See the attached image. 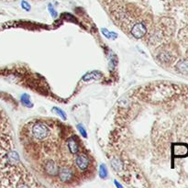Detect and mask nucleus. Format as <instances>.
<instances>
[{"mask_svg": "<svg viewBox=\"0 0 188 188\" xmlns=\"http://www.w3.org/2000/svg\"><path fill=\"white\" fill-rule=\"evenodd\" d=\"M32 135L38 139H44L50 134V128L46 124L42 122H38L32 126L31 128Z\"/></svg>", "mask_w": 188, "mask_h": 188, "instance_id": "obj_1", "label": "nucleus"}, {"mask_svg": "<svg viewBox=\"0 0 188 188\" xmlns=\"http://www.w3.org/2000/svg\"><path fill=\"white\" fill-rule=\"evenodd\" d=\"M146 31H147L146 25L144 23L139 22L133 26V28L131 29V35L133 37H135L136 39H141V37H143L146 34Z\"/></svg>", "mask_w": 188, "mask_h": 188, "instance_id": "obj_2", "label": "nucleus"}, {"mask_svg": "<svg viewBox=\"0 0 188 188\" xmlns=\"http://www.w3.org/2000/svg\"><path fill=\"white\" fill-rule=\"evenodd\" d=\"M59 174V179L62 182H68L72 179L73 177V171L69 167H62L58 172Z\"/></svg>", "mask_w": 188, "mask_h": 188, "instance_id": "obj_3", "label": "nucleus"}, {"mask_svg": "<svg viewBox=\"0 0 188 188\" xmlns=\"http://www.w3.org/2000/svg\"><path fill=\"white\" fill-rule=\"evenodd\" d=\"M89 159L84 154H79L78 156L75 158V164L81 170H85L88 168L89 166Z\"/></svg>", "mask_w": 188, "mask_h": 188, "instance_id": "obj_4", "label": "nucleus"}, {"mask_svg": "<svg viewBox=\"0 0 188 188\" xmlns=\"http://www.w3.org/2000/svg\"><path fill=\"white\" fill-rule=\"evenodd\" d=\"M44 170L48 174H51V175H55L58 174V172H59L58 166L56 165L54 161H52V160L48 161V162L45 163Z\"/></svg>", "mask_w": 188, "mask_h": 188, "instance_id": "obj_5", "label": "nucleus"}, {"mask_svg": "<svg viewBox=\"0 0 188 188\" xmlns=\"http://www.w3.org/2000/svg\"><path fill=\"white\" fill-rule=\"evenodd\" d=\"M67 146L72 154H77L79 152V146L73 138H70L67 141Z\"/></svg>", "mask_w": 188, "mask_h": 188, "instance_id": "obj_6", "label": "nucleus"}, {"mask_svg": "<svg viewBox=\"0 0 188 188\" xmlns=\"http://www.w3.org/2000/svg\"><path fill=\"white\" fill-rule=\"evenodd\" d=\"M102 77V73H100L97 71H92L86 74H84L83 76V81L86 82L89 80H93V79H100Z\"/></svg>", "mask_w": 188, "mask_h": 188, "instance_id": "obj_7", "label": "nucleus"}, {"mask_svg": "<svg viewBox=\"0 0 188 188\" xmlns=\"http://www.w3.org/2000/svg\"><path fill=\"white\" fill-rule=\"evenodd\" d=\"M101 31H102V33H103V35L106 38V39H108V40H115L116 38L117 37V35L116 33H114V32H111L109 30H107L106 29H102Z\"/></svg>", "mask_w": 188, "mask_h": 188, "instance_id": "obj_8", "label": "nucleus"}, {"mask_svg": "<svg viewBox=\"0 0 188 188\" xmlns=\"http://www.w3.org/2000/svg\"><path fill=\"white\" fill-rule=\"evenodd\" d=\"M21 103H22L25 106H28V107H31L32 106V103L30 101V98L28 95H21Z\"/></svg>", "mask_w": 188, "mask_h": 188, "instance_id": "obj_9", "label": "nucleus"}, {"mask_svg": "<svg viewBox=\"0 0 188 188\" xmlns=\"http://www.w3.org/2000/svg\"><path fill=\"white\" fill-rule=\"evenodd\" d=\"M99 176L101 177L102 179H105L106 178L107 176V169H106V166L105 163H102L99 167Z\"/></svg>", "mask_w": 188, "mask_h": 188, "instance_id": "obj_10", "label": "nucleus"}, {"mask_svg": "<svg viewBox=\"0 0 188 188\" xmlns=\"http://www.w3.org/2000/svg\"><path fill=\"white\" fill-rule=\"evenodd\" d=\"M111 164H112V167L114 170L116 171H119L120 169H122V163L121 162H119V160H112V162H111Z\"/></svg>", "mask_w": 188, "mask_h": 188, "instance_id": "obj_11", "label": "nucleus"}, {"mask_svg": "<svg viewBox=\"0 0 188 188\" xmlns=\"http://www.w3.org/2000/svg\"><path fill=\"white\" fill-rule=\"evenodd\" d=\"M52 112L56 113V114H57L58 116H60L62 119H66V114H65V112H63L62 109L58 108V107H53V108H52Z\"/></svg>", "mask_w": 188, "mask_h": 188, "instance_id": "obj_12", "label": "nucleus"}, {"mask_svg": "<svg viewBox=\"0 0 188 188\" xmlns=\"http://www.w3.org/2000/svg\"><path fill=\"white\" fill-rule=\"evenodd\" d=\"M48 9H49V12H50V14L51 15V17L53 18V19H55V18H57V12H56V10L54 9V8L52 7V5L51 4H49L48 5Z\"/></svg>", "mask_w": 188, "mask_h": 188, "instance_id": "obj_13", "label": "nucleus"}, {"mask_svg": "<svg viewBox=\"0 0 188 188\" xmlns=\"http://www.w3.org/2000/svg\"><path fill=\"white\" fill-rule=\"evenodd\" d=\"M77 128H78L79 132L81 133V135H82L84 138H87V132H86V130H85V128H84V126H83L82 124L77 125Z\"/></svg>", "mask_w": 188, "mask_h": 188, "instance_id": "obj_14", "label": "nucleus"}, {"mask_svg": "<svg viewBox=\"0 0 188 188\" xmlns=\"http://www.w3.org/2000/svg\"><path fill=\"white\" fill-rule=\"evenodd\" d=\"M21 7H22V8L24 10H26V11H30V5L28 3V2H26V1H21Z\"/></svg>", "mask_w": 188, "mask_h": 188, "instance_id": "obj_15", "label": "nucleus"}, {"mask_svg": "<svg viewBox=\"0 0 188 188\" xmlns=\"http://www.w3.org/2000/svg\"><path fill=\"white\" fill-rule=\"evenodd\" d=\"M114 184H115V185H116L117 187H119V188H122V185H121L119 184V183L117 182V181H116V180H115V181H114Z\"/></svg>", "mask_w": 188, "mask_h": 188, "instance_id": "obj_16", "label": "nucleus"}]
</instances>
